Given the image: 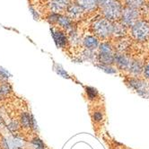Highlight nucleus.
Listing matches in <instances>:
<instances>
[{
    "mask_svg": "<svg viewBox=\"0 0 149 149\" xmlns=\"http://www.w3.org/2000/svg\"><path fill=\"white\" fill-rule=\"evenodd\" d=\"M132 34L136 40H139L147 39L149 36V24L142 21H138L132 25Z\"/></svg>",
    "mask_w": 149,
    "mask_h": 149,
    "instance_id": "obj_1",
    "label": "nucleus"
},
{
    "mask_svg": "<svg viewBox=\"0 0 149 149\" xmlns=\"http://www.w3.org/2000/svg\"><path fill=\"white\" fill-rule=\"evenodd\" d=\"M93 30L99 36L107 37L112 33V24L108 20L101 19L93 24Z\"/></svg>",
    "mask_w": 149,
    "mask_h": 149,
    "instance_id": "obj_2",
    "label": "nucleus"
},
{
    "mask_svg": "<svg viewBox=\"0 0 149 149\" xmlns=\"http://www.w3.org/2000/svg\"><path fill=\"white\" fill-rule=\"evenodd\" d=\"M121 6L119 2L111 1L106 5L103 9V14L108 20H116L121 15Z\"/></svg>",
    "mask_w": 149,
    "mask_h": 149,
    "instance_id": "obj_3",
    "label": "nucleus"
},
{
    "mask_svg": "<svg viewBox=\"0 0 149 149\" xmlns=\"http://www.w3.org/2000/svg\"><path fill=\"white\" fill-rule=\"evenodd\" d=\"M121 18H122V22L125 25L132 26L137 22V18H138L137 10L131 7H127L124 9L121 12Z\"/></svg>",
    "mask_w": 149,
    "mask_h": 149,
    "instance_id": "obj_4",
    "label": "nucleus"
},
{
    "mask_svg": "<svg viewBox=\"0 0 149 149\" xmlns=\"http://www.w3.org/2000/svg\"><path fill=\"white\" fill-rule=\"evenodd\" d=\"M130 86L135 91H136L140 95H143L144 97L148 96L149 91L146 88V83L143 82L142 80L136 79V78H131V79H130Z\"/></svg>",
    "mask_w": 149,
    "mask_h": 149,
    "instance_id": "obj_5",
    "label": "nucleus"
},
{
    "mask_svg": "<svg viewBox=\"0 0 149 149\" xmlns=\"http://www.w3.org/2000/svg\"><path fill=\"white\" fill-rule=\"evenodd\" d=\"M114 62L117 63V65L120 68L124 70H129L131 60L130 58H129L123 54H117V55H114Z\"/></svg>",
    "mask_w": 149,
    "mask_h": 149,
    "instance_id": "obj_6",
    "label": "nucleus"
},
{
    "mask_svg": "<svg viewBox=\"0 0 149 149\" xmlns=\"http://www.w3.org/2000/svg\"><path fill=\"white\" fill-rule=\"evenodd\" d=\"M68 0H52L50 7L54 12H60L68 6Z\"/></svg>",
    "mask_w": 149,
    "mask_h": 149,
    "instance_id": "obj_7",
    "label": "nucleus"
},
{
    "mask_svg": "<svg viewBox=\"0 0 149 149\" xmlns=\"http://www.w3.org/2000/svg\"><path fill=\"white\" fill-rule=\"evenodd\" d=\"M53 37H54V40L56 41V44L58 47L61 48L66 45L67 38L65 34L62 33L61 31H54V33H53Z\"/></svg>",
    "mask_w": 149,
    "mask_h": 149,
    "instance_id": "obj_8",
    "label": "nucleus"
},
{
    "mask_svg": "<svg viewBox=\"0 0 149 149\" xmlns=\"http://www.w3.org/2000/svg\"><path fill=\"white\" fill-rule=\"evenodd\" d=\"M142 64L139 61H136V60H131L130 63V66L129 68V71L133 74L134 76H136V74H139L142 72Z\"/></svg>",
    "mask_w": 149,
    "mask_h": 149,
    "instance_id": "obj_9",
    "label": "nucleus"
},
{
    "mask_svg": "<svg viewBox=\"0 0 149 149\" xmlns=\"http://www.w3.org/2000/svg\"><path fill=\"white\" fill-rule=\"evenodd\" d=\"M84 44L88 49H96L98 47V40L94 37L88 36V37H86V39H84Z\"/></svg>",
    "mask_w": 149,
    "mask_h": 149,
    "instance_id": "obj_10",
    "label": "nucleus"
},
{
    "mask_svg": "<svg viewBox=\"0 0 149 149\" xmlns=\"http://www.w3.org/2000/svg\"><path fill=\"white\" fill-rule=\"evenodd\" d=\"M96 0H78V6L82 9L91 10L96 6Z\"/></svg>",
    "mask_w": 149,
    "mask_h": 149,
    "instance_id": "obj_11",
    "label": "nucleus"
},
{
    "mask_svg": "<svg viewBox=\"0 0 149 149\" xmlns=\"http://www.w3.org/2000/svg\"><path fill=\"white\" fill-rule=\"evenodd\" d=\"M68 11L73 17H78L82 14L83 9L78 5H70L68 6Z\"/></svg>",
    "mask_w": 149,
    "mask_h": 149,
    "instance_id": "obj_12",
    "label": "nucleus"
},
{
    "mask_svg": "<svg viewBox=\"0 0 149 149\" xmlns=\"http://www.w3.org/2000/svg\"><path fill=\"white\" fill-rule=\"evenodd\" d=\"M100 54L102 55H114L111 46L108 43H102L100 45Z\"/></svg>",
    "mask_w": 149,
    "mask_h": 149,
    "instance_id": "obj_13",
    "label": "nucleus"
},
{
    "mask_svg": "<svg viewBox=\"0 0 149 149\" xmlns=\"http://www.w3.org/2000/svg\"><path fill=\"white\" fill-rule=\"evenodd\" d=\"M57 21H58V23L61 26L65 27V28H68V27L71 25L70 20H69L68 17H66V16H58V19H57Z\"/></svg>",
    "mask_w": 149,
    "mask_h": 149,
    "instance_id": "obj_14",
    "label": "nucleus"
},
{
    "mask_svg": "<svg viewBox=\"0 0 149 149\" xmlns=\"http://www.w3.org/2000/svg\"><path fill=\"white\" fill-rule=\"evenodd\" d=\"M126 2L129 6V7L131 8H138L143 5V0H126Z\"/></svg>",
    "mask_w": 149,
    "mask_h": 149,
    "instance_id": "obj_15",
    "label": "nucleus"
},
{
    "mask_svg": "<svg viewBox=\"0 0 149 149\" xmlns=\"http://www.w3.org/2000/svg\"><path fill=\"white\" fill-rule=\"evenodd\" d=\"M125 33V29L122 24H117L115 25H112V33L119 34V35H123Z\"/></svg>",
    "mask_w": 149,
    "mask_h": 149,
    "instance_id": "obj_16",
    "label": "nucleus"
},
{
    "mask_svg": "<svg viewBox=\"0 0 149 149\" xmlns=\"http://www.w3.org/2000/svg\"><path fill=\"white\" fill-rule=\"evenodd\" d=\"M86 93L90 99H93L94 97H96V95H97L96 89H94L93 87H86Z\"/></svg>",
    "mask_w": 149,
    "mask_h": 149,
    "instance_id": "obj_17",
    "label": "nucleus"
},
{
    "mask_svg": "<svg viewBox=\"0 0 149 149\" xmlns=\"http://www.w3.org/2000/svg\"><path fill=\"white\" fill-rule=\"evenodd\" d=\"M31 117H30L28 114H24V115H23V118H22V123H23V125H24V126H25V127H29V126L31 125Z\"/></svg>",
    "mask_w": 149,
    "mask_h": 149,
    "instance_id": "obj_18",
    "label": "nucleus"
},
{
    "mask_svg": "<svg viewBox=\"0 0 149 149\" xmlns=\"http://www.w3.org/2000/svg\"><path fill=\"white\" fill-rule=\"evenodd\" d=\"M142 73H143V76L145 77V78L149 79V63H147L146 65L143 68Z\"/></svg>",
    "mask_w": 149,
    "mask_h": 149,
    "instance_id": "obj_19",
    "label": "nucleus"
},
{
    "mask_svg": "<svg viewBox=\"0 0 149 149\" xmlns=\"http://www.w3.org/2000/svg\"><path fill=\"white\" fill-rule=\"evenodd\" d=\"M93 119L95 121H101L102 120V112H100V111L94 112L93 115Z\"/></svg>",
    "mask_w": 149,
    "mask_h": 149,
    "instance_id": "obj_20",
    "label": "nucleus"
},
{
    "mask_svg": "<svg viewBox=\"0 0 149 149\" xmlns=\"http://www.w3.org/2000/svg\"><path fill=\"white\" fill-rule=\"evenodd\" d=\"M100 68H101L102 69L105 70L106 72H109V73H114V72L116 71L114 68H112L109 67V65H106V66H103V65H102Z\"/></svg>",
    "mask_w": 149,
    "mask_h": 149,
    "instance_id": "obj_21",
    "label": "nucleus"
},
{
    "mask_svg": "<svg viewBox=\"0 0 149 149\" xmlns=\"http://www.w3.org/2000/svg\"><path fill=\"white\" fill-rule=\"evenodd\" d=\"M111 1H113V0H96V4L102 6H105L106 5H108Z\"/></svg>",
    "mask_w": 149,
    "mask_h": 149,
    "instance_id": "obj_22",
    "label": "nucleus"
},
{
    "mask_svg": "<svg viewBox=\"0 0 149 149\" xmlns=\"http://www.w3.org/2000/svg\"><path fill=\"white\" fill-rule=\"evenodd\" d=\"M57 72L60 74V76H62L63 77H68V74H67L65 71H64L62 68H60V69H58H58H57Z\"/></svg>",
    "mask_w": 149,
    "mask_h": 149,
    "instance_id": "obj_23",
    "label": "nucleus"
},
{
    "mask_svg": "<svg viewBox=\"0 0 149 149\" xmlns=\"http://www.w3.org/2000/svg\"><path fill=\"white\" fill-rule=\"evenodd\" d=\"M0 74H2V76H4V77H7L8 74L6 71H5L3 68H0Z\"/></svg>",
    "mask_w": 149,
    "mask_h": 149,
    "instance_id": "obj_24",
    "label": "nucleus"
}]
</instances>
